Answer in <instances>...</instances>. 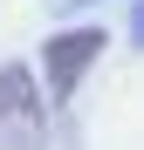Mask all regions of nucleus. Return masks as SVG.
Returning <instances> with one entry per match:
<instances>
[{"instance_id": "obj_2", "label": "nucleus", "mask_w": 144, "mask_h": 150, "mask_svg": "<svg viewBox=\"0 0 144 150\" xmlns=\"http://www.w3.org/2000/svg\"><path fill=\"white\" fill-rule=\"evenodd\" d=\"M0 123H21V130H34V123H41L34 75H28V68H0Z\"/></svg>"}, {"instance_id": "obj_1", "label": "nucleus", "mask_w": 144, "mask_h": 150, "mask_svg": "<svg viewBox=\"0 0 144 150\" xmlns=\"http://www.w3.org/2000/svg\"><path fill=\"white\" fill-rule=\"evenodd\" d=\"M96 55H103V28H96V21H89V28H69V34H48V48H41V82H48V96L62 103V96L82 82V68H89Z\"/></svg>"}, {"instance_id": "obj_3", "label": "nucleus", "mask_w": 144, "mask_h": 150, "mask_svg": "<svg viewBox=\"0 0 144 150\" xmlns=\"http://www.w3.org/2000/svg\"><path fill=\"white\" fill-rule=\"evenodd\" d=\"M137 41H144V0H137Z\"/></svg>"}]
</instances>
